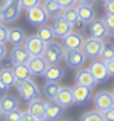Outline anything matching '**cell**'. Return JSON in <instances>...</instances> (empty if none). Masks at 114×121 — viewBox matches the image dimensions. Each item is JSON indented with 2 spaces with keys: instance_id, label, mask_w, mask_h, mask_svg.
Returning a JSON list of instances; mask_svg holds the SVG:
<instances>
[{
  "instance_id": "1",
  "label": "cell",
  "mask_w": 114,
  "mask_h": 121,
  "mask_svg": "<svg viewBox=\"0 0 114 121\" xmlns=\"http://www.w3.org/2000/svg\"><path fill=\"white\" fill-rule=\"evenodd\" d=\"M16 89L19 92L21 98L25 102H31L34 99H37L40 96V91H38V86L34 80L31 79H26V80H21V82H16Z\"/></svg>"
},
{
  "instance_id": "2",
  "label": "cell",
  "mask_w": 114,
  "mask_h": 121,
  "mask_svg": "<svg viewBox=\"0 0 114 121\" xmlns=\"http://www.w3.org/2000/svg\"><path fill=\"white\" fill-rule=\"evenodd\" d=\"M63 57H64V47L63 45H60L59 42H54V41L46 44V48H44V53H42V58L47 61L48 66L56 64Z\"/></svg>"
},
{
  "instance_id": "3",
  "label": "cell",
  "mask_w": 114,
  "mask_h": 121,
  "mask_svg": "<svg viewBox=\"0 0 114 121\" xmlns=\"http://www.w3.org/2000/svg\"><path fill=\"white\" fill-rule=\"evenodd\" d=\"M94 107L96 111L105 112L107 109L114 107V95L107 91H100L94 96Z\"/></svg>"
},
{
  "instance_id": "4",
  "label": "cell",
  "mask_w": 114,
  "mask_h": 121,
  "mask_svg": "<svg viewBox=\"0 0 114 121\" xmlns=\"http://www.w3.org/2000/svg\"><path fill=\"white\" fill-rule=\"evenodd\" d=\"M102 45H104V41L91 37V38L85 39L83 45H82V53L85 54V57L96 58V57H100L101 51H102Z\"/></svg>"
},
{
  "instance_id": "5",
  "label": "cell",
  "mask_w": 114,
  "mask_h": 121,
  "mask_svg": "<svg viewBox=\"0 0 114 121\" xmlns=\"http://www.w3.org/2000/svg\"><path fill=\"white\" fill-rule=\"evenodd\" d=\"M23 47L28 50V53L31 54V57L35 56H42L44 48H46V42H44L38 35H31L25 39Z\"/></svg>"
},
{
  "instance_id": "6",
  "label": "cell",
  "mask_w": 114,
  "mask_h": 121,
  "mask_svg": "<svg viewBox=\"0 0 114 121\" xmlns=\"http://www.w3.org/2000/svg\"><path fill=\"white\" fill-rule=\"evenodd\" d=\"M21 15V7L18 4V2L15 0H9L5 3V6L2 7V16H3V22H15Z\"/></svg>"
},
{
  "instance_id": "7",
  "label": "cell",
  "mask_w": 114,
  "mask_h": 121,
  "mask_svg": "<svg viewBox=\"0 0 114 121\" xmlns=\"http://www.w3.org/2000/svg\"><path fill=\"white\" fill-rule=\"evenodd\" d=\"M85 54L82 50H64V60L66 64L72 69H81L85 63Z\"/></svg>"
},
{
  "instance_id": "8",
  "label": "cell",
  "mask_w": 114,
  "mask_h": 121,
  "mask_svg": "<svg viewBox=\"0 0 114 121\" xmlns=\"http://www.w3.org/2000/svg\"><path fill=\"white\" fill-rule=\"evenodd\" d=\"M26 19H28V22L34 23V25H44L46 23V21L48 19V15L47 12L44 10L42 6H34L31 7V9H26Z\"/></svg>"
},
{
  "instance_id": "9",
  "label": "cell",
  "mask_w": 114,
  "mask_h": 121,
  "mask_svg": "<svg viewBox=\"0 0 114 121\" xmlns=\"http://www.w3.org/2000/svg\"><path fill=\"white\" fill-rule=\"evenodd\" d=\"M88 29H89V34H91L92 38L101 39V41L110 35V31L107 28V25H105L104 21H101V19H94L92 22H89V28Z\"/></svg>"
},
{
  "instance_id": "10",
  "label": "cell",
  "mask_w": 114,
  "mask_h": 121,
  "mask_svg": "<svg viewBox=\"0 0 114 121\" xmlns=\"http://www.w3.org/2000/svg\"><path fill=\"white\" fill-rule=\"evenodd\" d=\"M88 70L91 72L92 77L96 80V82H104L108 79V72H107V66H105L104 61L101 60H94V61L89 64V69Z\"/></svg>"
},
{
  "instance_id": "11",
  "label": "cell",
  "mask_w": 114,
  "mask_h": 121,
  "mask_svg": "<svg viewBox=\"0 0 114 121\" xmlns=\"http://www.w3.org/2000/svg\"><path fill=\"white\" fill-rule=\"evenodd\" d=\"M29 58H31V54L23 45H15V48L10 51L12 64H26L29 61Z\"/></svg>"
},
{
  "instance_id": "12",
  "label": "cell",
  "mask_w": 114,
  "mask_h": 121,
  "mask_svg": "<svg viewBox=\"0 0 114 121\" xmlns=\"http://www.w3.org/2000/svg\"><path fill=\"white\" fill-rule=\"evenodd\" d=\"M73 29V25H70L64 18L61 16H57L54 19V23H53V31H54V35L60 37V38H64L66 35H69Z\"/></svg>"
},
{
  "instance_id": "13",
  "label": "cell",
  "mask_w": 114,
  "mask_h": 121,
  "mask_svg": "<svg viewBox=\"0 0 114 121\" xmlns=\"http://www.w3.org/2000/svg\"><path fill=\"white\" fill-rule=\"evenodd\" d=\"M63 114H64V108L60 107L57 102H54V101L46 102V115H44L46 121H56Z\"/></svg>"
},
{
  "instance_id": "14",
  "label": "cell",
  "mask_w": 114,
  "mask_h": 121,
  "mask_svg": "<svg viewBox=\"0 0 114 121\" xmlns=\"http://www.w3.org/2000/svg\"><path fill=\"white\" fill-rule=\"evenodd\" d=\"M54 102H57L60 107L63 108H67V107H72L75 104V98H73V92H72V88H63L61 86L60 92L57 93V96L53 99Z\"/></svg>"
},
{
  "instance_id": "15",
  "label": "cell",
  "mask_w": 114,
  "mask_h": 121,
  "mask_svg": "<svg viewBox=\"0 0 114 121\" xmlns=\"http://www.w3.org/2000/svg\"><path fill=\"white\" fill-rule=\"evenodd\" d=\"M29 67V72L31 74H44L46 69L48 67L47 61L42 58V56H35V57H31L29 61L26 63Z\"/></svg>"
},
{
  "instance_id": "16",
  "label": "cell",
  "mask_w": 114,
  "mask_h": 121,
  "mask_svg": "<svg viewBox=\"0 0 114 121\" xmlns=\"http://www.w3.org/2000/svg\"><path fill=\"white\" fill-rule=\"evenodd\" d=\"M83 42H85V39L76 32H70L69 35H66L63 38L64 50H81L82 45H83Z\"/></svg>"
},
{
  "instance_id": "17",
  "label": "cell",
  "mask_w": 114,
  "mask_h": 121,
  "mask_svg": "<svg viewBox=\"0 0 114 121\" xmlns=\"http://www.w3.org/2000/svg\"><path fill=\"white\" fill-rule=\"evenodd\" d=\"M28 112L37 120H44V115H46V102L41 101V99H34L29 102V107H28Z\"/></svg>"
},
{
  "instance_id": "18",
  "label": "cell",
  "mask_w": 114,
  "mask_h": 121,
  "mask_svg": "<svg viewBox=\"0 0 114 121\" xmlns=\"http://www.w3.org/2000/svg\"><path fill=\"white\" fill-rule=\"evenodd\" d=\"M75 82L78 86H85V88H94L96 85V80L92 77L89 70H79L75 76Z\"/></svg>"
},
{
  "instance_id": "19",
  "label": "cell",
  "mask_w": 114,
  "mask_h": 121,
  "mask_svg": "<svg viewBox=\"0 0 114 121\" xmlns=\"http://www.w3.org/2000/svg\"><path fill=\"white\" fill-rule=\"evenodd\" d=\"M42 76L46 77V80H48V82H59L60 79H63L64 70H63V67H60V66L51 64L46 69V72H44Z\"/></svg>"
},
{
  "instance_id": "20",
  "label": "cell",
  "mask_w": 114,
  "mask_h": 121,
  "mask_svg": "<svg viewBox=\"0 0 114 121\" xmlns=\"http://www.w3.org/2000/svg\"><path fill=\"white\" fill-rule=\"evenodd\" d=\"M26 39L25 32L21 28H10L9 29V35H7V41L13 45H23V42Z\"/></svg>"
},
{
  "instance_id": "21",
  "label": "cell",
  "mask_w": 114,
  "mask_h": 121,
  "mask_svg": "<svg viewBox=\"0 0 114 121\" xmlns=\"http://www.w3.org/2000/svg\"><path fill=\"white\" fill-rule=\"evenodd\" d=\"M18 107H19V102H18V99L13 98V96H10V95L3 96L2 99H0V108H2L3 114H9V112L18 109Z\"/></svg>"
},
{
  "instance_id": "22",
  "label": "cell",
  "mask_w": 114,
  "mask_h": 121,
  "mask_svg": "<svg viewBox=\"0 0 114 121\" xmlns=\"http://www.w3.org/2000/svg\"><path fill=\"white\" fill-rule=\"evenodd\" d=\"M72 92H73V98H75V104H83L88 101L91 95V89L89 88H85V86H75L72 88Z\"/></svg>"
},
{
  "instance_id": "23",
  "label": "cell",
  "mask_w": 114,
  "mask_h": 121,
  "mask_svg": "<svg viewBox=\"0 0 114 121\" xmlns=\"http://www.w3.org/2000/svg\"><path fill=\"white\" fill-rule=\"evenodd\" d=\"M76 10H78V16H79L81 21H83L86 23H89V22L94 21V9L91 6H88V4H78Z\"/></svg>"
},
{
  "instance_id": "24",
  "label": "cell",
  "mask_w": 114,
  "mask_h": 121,
  "mask_svg": "<svg viewBox=\"0 0 114 121\" xmlns=\"http://www.w3.org/2000/svg\"><path fill=\"white\" fill-rule=\"evenodd\" d=\"M12 70H13V74L16 77V82L26 80V79H29V76H31L28 64H13Z\"/></svg>"
},
{
  "instance_id": "25",
  "label": "cell",
  "mask_w": 114,
  "mask_h": 121,
  "mask_svg": "<svg viewBox=\"0 0 114 121\" xmlns=\"http://www.w3.org/2000/svg\"><path fill=\"white\" fill-rule=\"evenodd\" d=\"M44 7V10L47 12L48 16H60L61 13V6L57 3V0H44V3L41 4Z\"/></svg>"
},
{
  "instance_id": "26",
  "label": "cell",
  "mask_w": 114,
  "mask_h": 121,
  "mask_svg": "<svg viewBox=\"0 0 114 121\" xmlns=\"http://www.w3.org/2000/svg\"><path fill=\"white\" fill-rule=\"evenodd\" d=\"M61 89V86L57 83V82H46V85H44V95L48 98V99H54L57 96V93L60 92Z\"/></svg>"
},
{
  "instance_id": "27",
  "label": "cell",
  "mask_w": 114,
  "mask_h": 121,
  "mask_svg": "<svg viewBox=\"0 0 114 121\" xmlns=\"http://www.w3.org/2000/svg\"><path fill=\"white\" fill-rule=\"evenodd\" d=\"M37 35L46 42V44H48V42H51L53 39L56 38L54 31H53V26H47V25H41L38 32H37Z\"/></svg>"
},
{
  "instance_id": "28",
  "label": "cell",
  "mask_w": 114,
  "mask_h": 121,
  "mask_svg": "<svg viewBox=\"0 0 114 121\" xmlns=\"http://www.w3.org/2000/svg\"><path fill=\"white\" fill-rule=\"evenodd\" d=\"M0 80H2L7 88L16 85V77L13 74L12 69H2V70H0Z\"/></svg>"
},
{
  "instance_id": "29",
  "label": "cell",
  "mask_w": 114,
  "mask_h": 121,
  "mask_svg": "<svg viewBox=\"0 0 114 121\" xmlns=\"http://www.w3.org/2000/svg\"><path fill=\"white\" fill-rule=\"evenodd\" d=\"M60 16H61V18H64L70 25H75V23L79 21V16H78L76 7H66V9L61 10Z\"/></svg>"
},
{
  "instance_id": "30",
  "label": "cell",
  "mask_w": 114,
  "mask_h": 121,
  "mask_svg": "<svg viewBox=\"0 0 114 121\" xmlns=\"http://www.w3.org/2000/svg\"><path fill=\"white\" fill-rule=\"evenodd\" d=\"M100 58H101V61H104V63L110 61V60H114V45L111 44V42H104L102 51L100 54Z\"/></svg>"
},
{
  "instance_id": "31",
  "label": "cell",
  "mask_w": 114,
  "mask_h": 121,
  "mask_svg": "<svg viewBox=\"0 0 114 121\" xmlns=\"http://www.w3.org/2000/svg\"><path fill=\"white\" fill-rule=\"evenodd\" d=\"M81 121H105L102 112L100 111H88L81 117Z\"/></svg>"
},
{
  "instance_id": "32",
  "label": "cell",
  "mask_w": 114,
  "mask_h": 121,
  "mask_svg": "<svg viewBox=\"0 0 114 121\" xmlns=\"http://www.w3.org/2000/svg\"><path fill=\"white\" fill-rule=\"evenodd\" d=\"M41 0H18V4H19L21 9H31L34 6H38Z\"/></svg>"
},
{
  "instance_id": "33",
  "label": "cell",
  "mask_w": 114,
  "mask_h": 121,
  "mask_svg": "<svg viewBox=\"0 0 114 121\" xmlns=\"http://www.w3.org/2000/svg\"><path fill=\"white\" fill-rule=\"evenodd\" d=\"M21 117H22V112L15 109L12 112H9V114H6V121H21Z\"/></svg>"
},
{
  "instance_id": "34",
  "label": "cell",
  "mask_w": 114,
  "mask_h": 121,
  "mask_svg": "<svg viewBox=\"0 0 114 121\" xmlns=\"http://www.w3.org/2000/svg\"><path fill=\"white\" fill-rule=\"evenodd\" d=\"M7 35H9V29L5 26V25L0 23V44L7 42Z\"/></svg>"
},
{
  "instance_id": "35",
  "label": "cell",
  "mask_w": 114,
  "mask_h": 121,
  "mask_svg": "<svg viewBox=\"0 0 114 121\" xmlns=\"http://www.w3.org/2000/svg\"><path fill=\"white\" fill-rule=\"evenodd\" d=\"M102 21H104L105 25H107L108 31H114V15H108L107 13V16H105Z\"/></svg>"
},
{
  "instance_id": "36",
  "label": "cell",
  "mask_w": 114,
  "mask_h": 121,
  "mask_svg": "<svg viewBox=\"0 0 114 121\" xmlns=\"http://www.w3.org/2000/svg\"><path fill=\"white\" fill-rule=\"evenodd\" d=\"M104 9L108 15H114V0H107V2H104Z\"/></svg>"
},
{
  "instance_id": "37",
  "label": "cell",
  "mask_w": 114,
  "mask_h": 121,
  "mask_svg": "<svg viewBox=\"0 0 114 121\" xmlns=\"http://www.w3.org/2000/svg\"><path fill=\"white\" fill-rule=\"evenodd\" d=\"M57 3L61 6V9H66V7H72L76 3V0H57Z\"/></svg>"
},
{
  "instance_id": "38",
  "label": "cell",
  "mask_w": 114,
  "mask_h": 121,
  "mask_svg": "<svg viewBox=\"0 0 114 121\" xmlns=\"http://www.w3.org/2000/svg\"><path fill=\"white\" fill-rule=\"evenodd\" d=\"M102 115H104V120L105 121H114V107L107 109L105 112H102Z\"/></svg>"
},
{
  "instance_id": "39",
  "label": "cell",
  "mask_w": 114,
  "mask_h": 121,
  "mask_svg": "<svg viewBox=\"0 0 114 121\" xmlns=\"http://www.w3.org/2000/svg\"><path fill=\"white\" fill-rule=\"evenodd\" d=\"M105 66H107V72L110 76H114V60H110V61L105 63Z\"/></svg>"
},
{
  "instance_id": "40",
  "label": "cell",
  "mask_w": 114,
  "mask_h": 121,
  "mask_svg": "<svg viewBox=\"0 0 114 121\" xmlns=\"http://www.w3.org/2000/svg\"><path fill=\"white\" fill-rule=\"evenodd\" d=\"M21 121H37V120H35L31 114H29V112L28 111H26V112H22V117H21Z\"/></svg>"
},
{
  "instance_id": "41",
  "label": "cell",
  "mask_w": 114,
  "mask_h": 121,
  "mask_svg": "<svg viewBox=\"0 0 114 121\" xmlns=\"http://www.w3.org/2000/svg\"><path fill=\"white\" fill-rule=\"evenodd\" d=\"M6 47H5V44H0V60H3L5 57H6Z\"/></svg>"
},
{
  "instance_id": "42",
  "label": "cell",
  "mask_w": 114,
  "mask_h": 121,
  "mask_svg": "<svg viewBox=\"0 0 114 121\" xmlns=\"http://www.w3.org/2000/svg\"><path fill=\"white\" fill-rule=\"evenodd\" d=\"M85 25H86V22H83V21H81L79 19L75 25H73V28H78V29H83L85 28Z\"/></svg>"
},
{
  "instance_id": "43",
  "label": "cell",
  "mask_w": 114,
  "mask_h": 121,
  "mask_svg": "<svg viewBox=\"0 0 114 121\" xmlns=\"http://www.w3.org/2000/svg\"><path fill=\"white\" fill-rule=\"evenodd\" d=\"M94 2H95V0H76L78 4H88V6H91Z\"/></svg>"
},
{
  "instance_id": "44",
  "label": "cell",
  "mask_w": 114,
  "mask_h": 121,
  "mask_svg": "<svg viewBox=\"0 0 114 121\" xmlns=\"http://www.w3.org/2000/svg\"><path fill=\"white\" fill-rule=\"evenodd\" d=\"M7 89H9V88H7V86H6V85H5V83L2 82V80H0V93H3V92H6Z\"/></svg>"
},
{
  "instance_id": "45",
  "label": "cell",
  "mask_w": 114,
  "mask_h": 121,
  "mask_svg": "<svg viewBox=\"0 0 114 121\" xmlns=\"http://www.w3.org/2000/svg\"><path fill=\"white\" fill-rule=\"evenodd\" d=\"M3 22V16H2V7H0V23Z\"/></svg>"
},
{
  "instance_id": "46",
  "label": "cell",
  "mask_w": 114,
  "mask_h": 121,
  "mask_svg": "<svg viewBox=\"0 0 114 121\" xmlns=\"http://www.w3.org/2000/svg\"><path fill=\"white\" fill-rule=\"evenodd\" d=\"M2 115H3V111H2V108H0V118H2Z\"/></svg>"
},
{
  "instance_id": "47",
  "label": "cell",
  "mask_w": 114,
  "mask_h": 121,
  "mask_svg": "<svg viewBox=\"0 0 114 121\" xmlns=\"http://www.w3.org/2000/svg\"><path fill=\"white\" fill-rule=\"evenodd\" d=\"M3 2H5V3H6V2H9V0H3Z\"/></svg>"
},
{
  "instance_id": "48",
  "label": "cell",
  "mask_w": 114,
  "mask_h": 121,
  "mask_svg": "<svg viewBox=\"0 0 114 121\" xmlns=\"http://www.w3.org/2000/svg\"><path fill=\"white\" fill-rule=\"evenodd\" d=\"M40 121H46V120H40Z\"/></svg>"
},
{
  "instance_id": "49",
  "label": "cell",
  "mask_w": 114,
  "mask_h": 121,
  "mask_svg": "<svg viewBox=\"0 0 114 121\" xmlns=\"http://www.w3.org/2000/svg\"><path fill=\"white\" fill-rule=\"evenodd\" d=\"M64 121H69V120H64Z\"/></svg>"
},
{
  "instance_id": "50",
  "label": "cell",
  "mask_w": 114,
  "mask_h": 121,
  "mask_svg": "<svg viewBox=\"0 0 114 121\" xmlns=\"http://www.w3.org/2000/svg\"><path fill=\"white\" fill-rule=\"evenodd\" d=\"M113 95H114V91H113Z\"/></svg>"
},
{
  "instance_id": "51",
  "label": "cell",
  "mask_w": 114,
  "mask_h": 121,
  "mask_svg": "<svg viewBox=\"0 0 114 121\" xmlns=\"http://www.w3.org/2000/svg\"><path fill=\"white\" fill-rule=\"evenodd\" d=\"M104 2H107V0H104Z\"/></svg>"
},
{
  "instance_id": "52",
  "label": "cell",
  "mask_w": 114,
  "mask_h": 121,
  "mask_svg": "<svg viewBox=\"0 0 114 121\" xmlns=\"http://www.w3.org/2000/svg\"><path fill=\"white\" fill-rule=\"evenodd\" d=\"M113 37H114V34H113Z\"/></svg>"
}]
</instances>
